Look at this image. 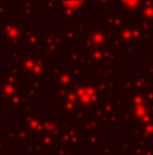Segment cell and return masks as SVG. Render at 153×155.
<instances>
[{
    "mask_svg": "<svg viewBox=\"0 0 153 155\" xmlns=\"http://www.w3.org/2000/svg\"><path fill=\"white\" fill-rule=\"evenodd\" d=\"M125 2H127V3H129V2H137V0H125Z\"/></svg>",
    "mask_w": 153,
    "mask_h": 155,
    "instance_id": "obj_2",
    "label": "cell"
},
{
    "mask_svg": "<svg viewBox=\"0 0 153 155\" xmlns=\"http://www.w3.org/2000/svg\"><path fill=\"white\" fill-rule=\"evenodd\" d=\"M62 2H64V4L67 5V7L76 8V7H79V5H81L83 0H62Z\"/></svg>",
    "mask_w": 153,
    "mask_h": 155,
    "instance_id": "obj_1",
    "label": "cell"
}]
</instances>
